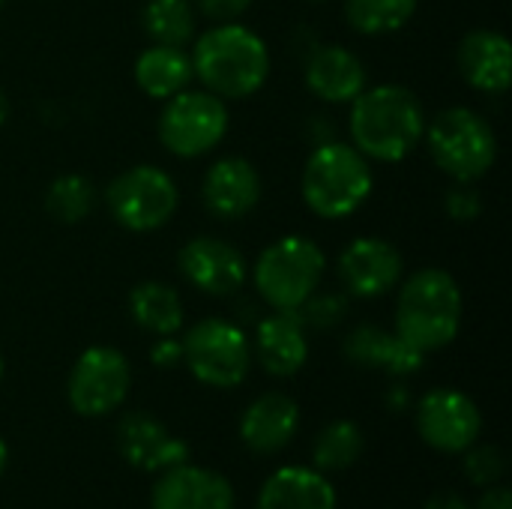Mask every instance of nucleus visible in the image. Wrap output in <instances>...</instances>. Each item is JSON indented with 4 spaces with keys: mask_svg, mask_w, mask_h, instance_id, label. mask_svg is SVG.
Returning a JSON list of instances; mask_svg holds the SVG:
<instances>
[{
    "mask_svg": "<svg viewBox=\"0 0 512 509\" xmlns=\"http://www.w3.org/2000/svg\"><path fill=\"white\" fill-rule=\"evenodd\" d=\"M309 3H327V0H309Z\"/></svg>",
    "mask_w": 512,
    "mask_h": 509,
    "instance_id": "58836bf2",
    "label": "nucleus"
},
{
    "mask_svg": "<svg viewBox=\"0 0 512 509\" xmlns=\"http://www.w3.org/2000/svg\"><path fill=\"white\" fill-rule=\"evenodd\" d=\"M6 120H9V96H6L3 87H0V129H3Z\"/></svg>",
    "mask_w": 512,
    "mask_h": 509,
    "instance_id": "c9c22d12",
    "label": "nucleus"
},
{
    "mask_svg": "<svg viewBox=\"0 0 512 509\" xmlns=\"http://www.w3.org/2000/svg\"><path fill=\"white\" fill-rule=\"evenodd\" d=\"M462 291L459 282L441 267L417 270L396 300V336H402L420 354L447 348L462 327Z\"/></svg>",
    "mask_w": 512,
    "mask_h": 509,
    "instance_id": "7ed1b4c3",
    "label": "nucleus"
},
{
    "mask_svg": "<svg viewBox=\"0 0 512 509\" xmlns=\"http://www.w3.org/2000/svg\"><path fill=\"white\" fill-rule=\"evenodd\" d=\"M444 210H447V216L453 222L468 225V222L480 219V213H483V195H480V189L474 183H459L456 180V186L444 198Z\"/></svg>",
    "mask_w": 512,
    "mask_h": 509,
    "instance_id": "7c9ffc66",
    "label": "nucleus"
},
{
    "mask_svg": "<svg viewBox=\"0 0 512 509\" xmlns=\"http://www.w3.org/2000/svg\"><path fill=\"white\" fill-rule=\"evenodd\" d=\"M477 509H512L510 489H504V486H486V492H483Z\"/></svg>",
    "mask_w": 512,
    "mask_h": 509,
    "instance_id": "72a5a7b5",
    "label": "nucleus"
},
{
    "mask_svg": "<svg viewBox=\"0 0 512 509\" xmlns=\"http://www.w3.org/2000/svg\"><path fill=\"white\" fill-rule=\"evenodd\" d=\"M483 429L480 408L471 396L453 387L429 390L417 405V432L438 453H465Z\"/></svg>",
    "mask_w": 512,
    "mask_h": 509,
    "instance_id": "9b49d317",
    "label": "nucleus"
},
{
    "mask_svg": "<svg viewBox=\"0 0 512 509\" xmlns=\"http://www.w3.org/2000/svg\"><path fill=\"white\" fill-rule=\"evenodd\" d=\"M375 189L369 159L342 141H324L312 150L300 174V195L321 219H345L357 213Z\"/></svg>",
    "mask_w": 512,
    "mask_h": 509,
    "instance_id": "20e7f679",
    "label": "nucleus"
},
{
    "mask_svg": "<svg viewBox=\"0 0 512 509\" xmlns=\"http://www.w3.org/2000/svg\"><path fill=\"white\" fill-rule=\"evenodd\" d=\"M135 84L144 96L150 99H171L174 93L186 90L189 81L195 78L192 72V57L183 48L174 45H156L150 42L132 66Z\"/></svg>",
    "mask_w": 512,
    "mask_h": 509,
    "instance_id": "5701e85b",
    "label": "nucleus"
},
{
    "mask_svg": "<svg viewBox=\"0 0 512 509\" xmlns=\"http://www.w3.org/2000/svg\"><path fill=\"white\" fill-rule=\"evenodd\" d=\"M153 509H234V489L231 483L210 471L195 468L189 462L159 471L153 486Z\"/></svg>",
    "mask_w": 512,
    "mask_h": 509,
    "instance_id": "2eb2a0df",
    "label": "nucleus"
},
{
    "mask_svg": "<svg viewBox=\"0 0 512 509\" xmlns=\"http://www.w3.org/2000/svg\"><path fill=\"white\" fill-rule=\"evenodd\" d=\"M6 462H9V450H6V441L0 438V474L6 471Z\"/></svg>",
    "mask_w": 512,
    "mask_h": 509,
    "instance_id": "e433bc0d",
    "label": "nucleus"
},
{
    "mask_svg": "<svg viewBox=\"0 0 512 509\" xmlns=\"http://www.w3.org/2000/svg\"><path fill=\"white\" fill-rule=\"evenodd\" d=\"M3 3H6V0H0V6H3Z\"/></svg>",
    "mask_w": 512,
    "mask_h": 509,
    "instance_id": "ea45409f",
    "label": "nucleus"
},
{
    "mask_svg": "<svg viewBox=\"0 0 512 509\" xmlns=\"http://www.w3.org/2000/svg\"><path fill=\"white\" fill-rule=\"evenodd\" d=\"M507 471V459L501 453V447L495 444H480V447H468L465 450V474L474 486H495Z\"/></svg>",
    "mask_w": 512,
    "mask_h": 509,
    "instance_id": "c85d7f7f",
    "label": "nucleus"
},
{
    "mask_svg": "<svg viewBox=\"0 0 512 509\" xmlns=\"http://www.w3.org/2000/svg\"><path fill=\"white\" fill-rule=\"evenodd\" d=\"M180 345H183V363L207 387L231 390L240 387L249 375L252 366L249 339L237 324L225 318L198 321Z\"/></svg>",
    "mask_w": 512,
    "mask_h": 509,
    "instance_id": "1a4fd4ad",
    "label": "nucleus"
},
{
    "mask_svg": "<svg viewBox=\"0 0 512 509\" xmlns=\"http://www.w3.org/2000/svg\"><path fill=\"white\" fill-rule=\"evenodd\" d=\"M348 312V300L339 297V294H321V297H309L297 315L306 327H318V330H330L342 321V315Z\"/></svg>",
    "mask_w": 512,
    "mask_h": 509,
    "instance_id": "c756f323",
    "label": "nucleus"
},
{
    "mask_svg": "<svg viewBox=\"0 0 512 509\" xmlns=\"http://www.w3.org/2000/svg\"><path fill=\"white\" fill-rule=\"evenodd\" d=\"M150 363L156 369H174L177 363H183V345L171 336H159V342L150 348Z\"/></svg>",
    "mask_w": 512,
    "mask_h": 509,
    "instance_id": "473e14b6",
    "label": "nucleus"
},
{
    "mask_svg": "<svg viewBox=\"0 0 512 509\" xmlns=\"http://www.w3.org/2000/svg\"><path fill=\"white\" fill-rule=\"evenodd\" d=\"M105 204L120 228L132 234H150L174 219L180 207V189L168 171L156 165H132L108 183Z\"/></svg>",
    "mask_w": 512,
    "mask_h": 509,
    "instance_id": "0eeeda50",
    "label": "nucleus"
},
{
    "mask_svg": "<svg viewBox=\"0 0 512 509\" xmlns=\"http://www.w3.org/2000/svg\"><path fill=\"white\" fill-rule=\"evenodd\" d=\"M261 174L243 156H225L213 162L201 180L204 210L222 222H237L249 216L261 201Z\"/></svg>",
    "mask_w": 512,
    "mask_h": 509,
    "instance_id": "4468645a",
    "label": "nucleus"
},
{
    "mask_svg": "<svg viewBox=\"0 0 512 509\" xmlns=\"http://www.w3.org/2000/svg\"><path fill=\"white\" fill-rule=\"evenodd\" d=\"M300 426V408L285 393H264L258 396L240 420V438L252 453L273 456L285 450Z\"/></svg>",
    "mask_w": 512,
    "mask_h": 509,
    "instance_id": "6ab92c4d",
    "label": "nucleus"
},
{
    "mask_svg": "<svg viewBox=\"0 0 512 509\" xmlns=\"http://www.w3.org/2000/svg\"><path fill=\"white\" fill-rule=\"evenodd\" d=\"M363 447H366V438L360 426L351 420H336L315 438V450H312L315 471L339 474L363 456Z\"/></svg>",
    "mask_w": 512,
    "mask_h": 509,
    "instance_id": "bb28decb",
    "label": "nucleus"
},
{
    "mask_svg": "<svg viewBox=\"0 0 512 509\" xmlns=\"http://www.w3.org/2000/svg\"><path fill=\"white\" fill-rule=\"evenodd\" d=\"M327 270V258L312 237L288 234L270 243L255 267L252 282L258 297L273 312H297L321 285Z\"/></svg>",
    "mask_w": 512,
    "mask_h": 509,
    "instance_id": "39448f33",
    "label": "nucleus"
},
{
    "mask_svg": "<svg viewBox=\"0 0 512 509\" xmlns=\"http://www.w3.org/2000/svg\"><path fill=\"white\" fill-rule=\"evenodd\" d=\"M306 87L330 105H351L366 87V63L345 45H318L306 63Z\"/></svg>",
    "mask_w": 512,
    "mask_h": 509,
    "instance_id": "f3484780",
    "label": "nucleus"
},
{
    "mask_svg": "<svg viewBox=\"0 0 512 509\" xmlns=\"http://www.w3.org/2000/svg\"><path fill=\"white\" fill-rule=\"evenodd\" d=\"M117 450L138 471H165L189 462V447L174 438L156 417L135 411L117 426Z\"/></svg>",
    "mask_w": 512,
    "mask_h": 509,
    "instance_id": "dca6fc26",
    "label": "nucleus"
},
{
    "mask_svg": "<svg viewBox=\"0 0 512 509\" xmlns=\"http://www.w3.org/2000/svg\"><path fill=\"white\" fill-rule=\"evenodd\" d=\"M141 27L150 42L183 48L195 39L198 9L192 0H147L141 12Z\"/></svg>",
    "mask_w": 512,
    "mask_h": 509,
    "instance_id": "393cba45",
    "label": "nucleus"
},
{
    "mask_svg": "<svg viewBox=\"0 0 512 509\" xmlns=\"http://www.w3.org/2000/svg\"><path fill=\"white\" fill-rule=\"evenodd\" d=\"M426 509H471V507H468V501H465L459 492H438V495H432V498H429Z\"/></svg>",
    "mask_w": 512,
    "mask_h": 509,
    "instance_id": "f704fd0d",
    "label": "nucleus"
},
{
    "mask_svg": "<svg viewBox=\"0 0 512 509\" xmlns=\"http://www.w3.org/2000/svg\"><path fill=\"white\" fill-rule=\"evenodd\" d=\"M183 279L207 297H231L249 279V264L240 249L219 237H192L177 252Z\"/></svg>",
    "mask_w": 512,
    "mask_h": 509,
    "instance_id": "f8f14e48",
    "label": "nucleus"
},
{
    "mask_svg": "<svg viewBox=\"0 0 512 509\" xmlns=\"http://www.w3.org/2000/svg\"><path fill=\"white\" fill-rule=\"evenodd\" d=\"M0 378H3V357H0Z\"/></svg>",
    "mask_w": 512,
    "mask_h": 509,
    "instance_id": "4c0bfd02",
    "label": "nucleus"
},
{
    "mask_svg": "<svg viewBox=\"0 0 512 509\" xmlns=\"http://www.w3.org/2000/svg\"><path fill=\"white\" fill-rule=\"evenodd\" d=\"M417 12V0H345V21L363 36L399 33Z\"/></svg>",
    "mask_w": 512,
    "mask_h": 509,
    "instance_id": "a878e982",
    "label": "nucleus"
},
{
    "mask_svg": "<svg viewBox=\"0 0 512 509\" xmlns=\"http://www.w3.org/2000/svg\"><path fill=\"white\" fill-rule=\"evenodd\" d=\"M351 144L375 162H402L426 132V111L414 90L402 84L366 87L348 114Z\"/></svg>",
    "mask_w": 512,
    "mask_h": 509,
    "instance_id": "f257e3e1",
    "label": "nucleus"
},
{
    "mask_svg": "<svg viewBox=\"0 0 512 509\" xmlns=\"http://www.w3.org/2000/svg\"><path fill=\"white\" fill-rule=\"evenodd\" d=\"M129 315L144 333L174 336L183 327V300L168 282L147 279L129 291Z\"/></svg>",
    "mask_w": 512,
    "mask_h": 509,
    "instance_id": "b1692460",
    "label": "nucleus"
},
{
    "mask_svg": "<svg viewBox=\"0 0 512 509\" xmlns=\"http://www.w3.org/2000/svg\"><path fill=\"white\" fill-rule=\"evenodd\" d=\"M342 351L354 366L381 369L387 375H414L423 369V357H426L417 348H411L402 336L387 333L375 324H363L351 330Z\"/></svg>",
    "mask_w": 512,
    "mask_h": 509,
    "instance_id": "412c9836",
    "label": "nucleus"
},
{
    "mask_svg": "<svg viewBox=\"0 0 512 509\" xmlns=\"http://www.w3.org/2000/svg\"><path fill=\"white\" fill-rule=\"evenodd\" d=\"M462 78L480 93H507L512 84V45L498 30H471L456 51Z\"/></svg>",
    "mask_w": 512,
    "mask_h": 509,
    "instance_id": "a211bd4d",
    "label": "nucleus"
},
{
    "mask_svg": "<svg viewBox=\"0 0 512 509\" xmlns=\"http://www.w3.org/2000/svg\"><path fill=\"white\" fill-rule=\"evenodd\" d=\"M156 132L168 153L180 159H198L219 147L228 132L225 99L213 96L210 90H180L165 99Z\"/></svg>",
    "mask_w": 512,
    "mask_h": 509,
    "instance_id": "6e6552de",
    "label": "nucleus"
},
{
    "mask_svg": "<svg viewBox=\"0 0 512 509\" xmlns=\"http://www.w3.org/2000/svg\"><path fill=\"white\" fill-rule=\"evenodd\" d=\"M198 12H204L207 18H216V21H234L237 15H243L252 0H192Z\"/></svg>",
    "mask_w": 512,
    "mask_h": 509,
    "instance_id": "2f4dec72",
    "label": "nucleus"
},
{
    "mask_svg": "<svg viewBox=\"0 0 512 509\" xmlns=\"http://www.w3.org/2000/svg\"><path fill=\"white\" fill-rule=\"evenodd\" d=\"M258 509H336L327 474L315 468H279L258 495Z\"/></svg>",
    "mask_w": 512,
    "mask_h": 509,
    "instance_id": "4be33fe9",
    "label": "nucleus"
},
{
    "mask_svg": "<svg viewBox=\"0 0 512 509\" xmlns=\"http://www.w3.org/2000/svg\"><path fill=\"white\" fill-rule=\"evenodd\" d=\"M192 72L219 99H249L270 78L267 42L237 21L207 27L192 45Z\"/></svg>",
    "mask_w": 512,
    "mask_h": 509,
    "instance_id": "f03ea898",
    "label": "nucleus"
},
{
    "mask_svg": "<svg viewBox=\"0 0 512 509\" xmlns=\"http://www.w3.org/2000/svg\"><path fill=\"white\" fill-rule=\"evenodd\" d=\"M96 207V189L81 174H60L45 189V213L60 225L84 222Z\"/></svg>",
    "mask_w": 512,
    "mask_h": 509,
    "instance_id": "cd10ccee",
    "label": "nucleus"
},
{
    "mask_svg": "<svg viewBox=\"0 0 512 509\" xmlns=\"http://www.w3.org/2000/svg\"><path fill=\"white\" fill-rule=\"evenodd\" d=\"M255 354L267 375L291 378L309 360V339L306 324L297 312H273L258 324L255 333Z\"/></svg>",
    "mask_w": 512,
    "mask_h": 509,
    "instance_id": "aec40b11",
    "label": "nucleus"
},
{
    "mask_svg": "<svg viewBox=\"0 0 512 509\" xmlns=\"http://www.w3.org/2000/svg\"><path fill=\"white\" fill-rule=\"evenodd\" d=\"M129 387H132L129 360L117 348L93 345L75 360L66 381V396L75 414L105 417L126 402Z\"/></svg>",
    "mask_w": 512,
    "mask_h": 509,
    "instance_id": "9d476101",
    "label": "nucleus"
},
{
    "mask_svg": "<svg viewBox=\"0 0 512 509\" xmlns=\"http://www.w3.org/2000/svg\"><path fill=\"white\" fill-rule=\"evenodd\" d=\"M423 135L435 165L459 183H477L498 159V135L492 123L465 105L435 114Z\"/></svg>",
    "mask_w": 512,
    "mask_h": 509,
    "instance_id": "423d86ee",
    "label": "nucleus"
},
{
    "mask_svg": "<svg viewBox=\"0 0 512 509\" xmlns=\"http://www.w3.org/2000/svg\"><path fill=\"white\" fill-rule=\"evenodd\" d=\"M402 252L384 237H357L339 255V279L348 294L375 300L393 291L402 279Z\"/></svg>",
    "mask_w": 512,
    "mask_h": 509,
    "instance_id": "ddd939ff",
    "label": "nucleus"
}]
</instances>
